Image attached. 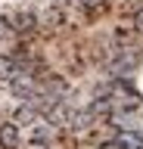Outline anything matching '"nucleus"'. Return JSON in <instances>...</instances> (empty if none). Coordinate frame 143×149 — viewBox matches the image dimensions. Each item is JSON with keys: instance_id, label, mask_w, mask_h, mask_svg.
I'll use <instances>...</instances> for the list:
<instances>
[{"instance_id": "4", "label": "nucleus", "mask_w": 143, "mask_h": 149, "mask_svg": "<svg viewBox=\"0 0 143 149\" xmlns=\"http://www.w3.org/2000/svg\"><path fill=\"white\" fill-rule=\"evenodd\" d=\"M134 65H137V53L124 50V53L118 56V59H112V62H109V72H112V74H128V72L134 68Z\"/></svg>"}, {"instance_id": "1", "label": "nucleus", "mask_w": 143, "mask_h": 149, "mask_svg": "<svg viewBox=\"0 0 143 149\" xmlns=\"http://www.w3.org/2000/svg\"><path fill=\"white\" fill-rule=\"evenodd\" d=\"M10 90H13L16 100H25V102H28L31 96H38V84H34V78H31L28 72H22V74H16V78L10 81Z\"/></svg>"}, {"instance_id": "8", "label": "nucleus", "mask_w": 143, "mask_h": 149, "mask_svg": "<svg viewBox=\"0 0 143 149\" xmlns=\"http://www.w3.org/2000/svg\"><path fill=\"white\" fill-rule=\"evenodd\" d=\"M34 28H38V16H34V13H19V16H16V31L28 34Z\"/></svg>"}, {"instance_id": "13", "label": "nucleus", "mask_w": 143, "mask_h": 149, "mask_svg": "<svg viewBox=\"0 0 143 149\" xmlns=\"http://www.w3.org/2000/svg\"><path fill=\"white\" fill-rule=\"evenodd\" d=\"M100 149H118V146H115V140H112V143H103Z\"/></svg>"}, {"instance_id": "3", "label": "nucleus", "mask_w": 143, "mask_h": 149, "mask_svg": "<svg viewBox=\"0 0 143 149\" xmlns=\"http://www.w3.org/2000/svg\"><path fill=\"white\" fill-rule=\"evenodd\" d=\"M115 146L118 149H143V134L140 130H118Z\"/></svg>"}, {"instance_id": "6", "label": "nucleus", "mask_w": 143, "mask_h": 149, "mask_svg": "<svg viewBox=\"0 0 143 149\" xmlns=\"http://www.w3.org/2000/svg\"><path fill=\"white\" fill-rule=\"evenodd\" d=\"M22 72H25V65H22V62L0 56V81H6V84H10L13 78H16V74H22Z\"/></svg>"}, {"instance_id": "11", "label": "nucleus", "mask_w": 143, "mask_h": 149, "mask_svg": "<svg viewBox=\"0 0 143 149\" xmlns=\"http://www.w3.org/2000/svg\"><path fill=\"white\" fill-rule=\"evenodd\" d=\"M106 0H81V6H87V9H100Z\"/></svg>"}, {"instance_id": "12", "label": "nucleus", "mask_w": 143, "mask_h": 149, "mask_svg": "<svg viewBox=\"0 0 143 149\" xmlns=\"http://www.w3.org/2000/svg\"><path fill=\"white\" fill-rule=\"evenodd\" d=\"M134 28H137V31H143V9L134 16Z\"/></svg>"}, {"instance_id": "7", "label": "nucleus", "mask_w": 143, "mask_h": 149, "mask_svg": "<svg viewBox=\"0 0 143 149\" xmlns=\"http://www.w3.org/2000/svg\"><path fill=\"white\" fill-rule=\"evenodd\" d=\"M112 106H115V100H106V96H100V100H93L90 102V118H103V115H109L112 112Z\"/></svg>"}, {"instance_id": "9", "label": "nucleus", "mask_w": 143, "mask_h": 149, "mask_svg": "<svg viewBox=\"0 0 143 149\" xmlns=\"http://www.w3.org/2000/svg\"><path fill=\"white\" fill-rule=\"evenodd\" d=\"M47 143H50V130L38 124V127L31 130V149H47Z\"/></svg>"}, {"instance_id": "2", "label": "nucleus", "mask_w": 143, "mask_h": 149, "mask_svg": "<svg viewBox=\"0 0 143 149\" xmlns=\"http://www.w3.org/2000/svg\"><path fill=\"white\" fill-rule=\"evenodd\" d=\"M38 115H40L38 102H34V100H28V102H22L19 109H16L13 121H16V124H34V121H38Z\"/></svg>"}, {"instance_id": "5", "label": "nucleus", "mask_w": 143, "mask_h": 149, "mask_svg": "<svg viewBox=\"0 0 143 149\" xmlns=\"http://www.w3.org/2000/svg\"><path fill=\"white\" fill-rule=\"evenodd\" d=\"M19 146V124L10 121V124H0V149H16Z\"/></svg>"}, {"instance_id": "10", "label": "nucleus", "mask_w": 143, "mask_h": 149, "mask_svg": "<svg viewBox=\"0 0 143 149\" xmlns=\"http://www.w3.org/2000/svg\"><path fill=\"white\" fill-rule=\"evenodd\" d=\"M16 34V25H13L6 16H0V40H6V37H13Z\"/></svg>"}]
</instances>
